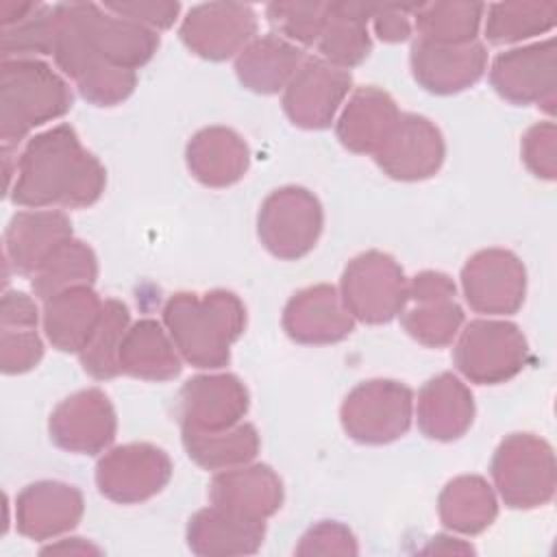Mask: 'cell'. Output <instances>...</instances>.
Masks as SVG:
<instances>
[{
    "instance_id": "6da1fadb",
    "label": "cell",
    "mask_w": 557,
    "mask_h": 557,
    "mask_svg": "<svg viewBox=\"0 0 557 557\" xmlns=\"http://www.w3.org/2000/svg\"><path fill=\"white\" fill-rule=\"evenodd\" d=\"M54 15L52 57L63 74L91 104L122 102L133 87V72L159 48L157 30L91 2L54 4Z\"/></svg>"
},
{
    "instance_id": "7a4b0ae2",
    "label": "cell",
    "mask_w": 557,
    "mask_h": 557,
    "mask_svg": "<svg viewBox=\"0 0 557 557\" xmlns=\"http://www.w3.org/2000/svg\"><path fill=\"white\" fill-rule=\"evenodd\" d=\"M104 185L102 163L83 148L70 124H59L26 141L7 194L13 205L28 209H83L102 196Z\"/></svg>"
},
{
    "instance_id": "3957f363",
    "label": "cell",
    "mask_w": 557,
    "mask_h": 557,
    "mask_svg": "<svg viewBox=\"0 0 557 557\" xmlns=\"http://www.w3.org/2000/svg\"><path fill=\"white\" fill-rule=\"evenodd\" d=\"M163 324L187 363L215 370L228 363L231 344L246 326V309L226 289L178 292L163 307Z\"/></svg>"
},
{
    "instance_id": "277c9868",
    "label": "cell",
    "mask_w": 557,
    "mask_h": 557,
    "mask_svg": "<svg viewBox=\"0 0 557 557\" xmlns=\"http://www.w3.org/2000/svg\"><path fill=\"white\" fill-rule=\"evenodd\" d=\"M72 109L67 83L39 59H7L0 65V139L17 144L37 126Z\"/></svg>"
},
{
    "instance_id": "5b68a950",
    "label": "cell",
    "mask_w": 557,
    "mask_h": 557,
    "mask_svg": "<svg viewBox=\"0 0 557 557\" xmlns=\"http://www.w3.org/2000/svg\"><path fill=\"white\" fill-rule=\"evenodd\" d=\"M492 476L507 507H542L555 494L553 448L533 433H513L496 448Z\"/></svg>"
},
{
    "instance_id": "8992f818",
    "label": "cell",
    "mask_w": 557,
    "mask_h": 557,
    "mask_svg": "<svg viewBox=\"0 0 557 557\" xmlns=\"http://www.w3.org/2000/svg\"><path fill=\"white\" fill-rule=\"evenodd\" d=\"M527 339L513 322L472 320L455 346L457 370L479 385H496L516 376L527 363Z\"/></svg>"
},
{
    "instance_id": "52a82bcc",
    "label": "cell",
    "mask_w": 557,
    "mask_h": 557,
    "mask_svg": "<svg viewBox=\"0 0 557 557\" xmlns=\"http://www.w3.org/2000/svg\"><path fill=\"white\" fill-rule=\"evenodd\" d=\"M339 296L352 318L381 324L405 309L407 281L403 268L389 255L368 250L346 265Z\"/></svg>"
},
{
    "instance_id": "ba28073f",
    "label": "cell",
    "mask_w": 557,
    "mask_h": 557,
    "mask_svg": "<svg viewBox=\"0 0 557 557\" xmlns=\"http://www.w3.org/2000/svg\"><path fill=\"white\" fill-rule=\"evenodd\" d=\"M344 431L361 444H387L407 433L413 394L405 383L372 379L359 383L342 405Z\"/></svg>"
},
{
    "instance_id": "9c48e42d",
    "label": "cell",
    "mask_w": 557,
    "mask_h": 557,
    "mask_svg": "<svg viewBox=\"0 0 557 557\" xmlns=\"http://www.w3.org/2000/svg\"><path fill=\"white\" fill-rule=\"evenodd\" d=\"M324 215L318 198L305 187H281L272 191L257 218L261 244L278 259H300L318 242Z\"/></svg>"
},
{
    "instance_id": "30bf717a",
    "label": "cell",
    "mask_w": 557,
    "mask_h": 557,
    "mask_svg": "<svg viewBox=\"0 0 557 557\" xmlns=\"http://www.w3.org/2000/svg\"><path fill=\"white\" fill-rule=\"evenodd\" d=\"M172 476L170 457L152 444H124L109 450L96 466L102 496L120 505H135L159 494Z\"/></svg>"
},
{
    "instance_id": "8fae6325",
    "label": "cell",
    "mask_w": 557,
    "mask_h": 557,
    "mask_svg": "<svg viewBox=\"0 0 557 557\" xmlns=\"http://www.w3.org/2000/svg\"><path fill=\"white\" fill-rule=\"evenodd\" d=\"M490 83L498 96L513 104L537 102L553 113L557 87L555 39L498 54L492 63Z\"/></svg>"
},
{
    "instance_id": "7c38bea8",
    "label": "cell",
    "mask_w": 557,
    "mask_h": 557,
    "mask_svg": "<svg viewBox=\"0 0 557 557\" xmlns=\"http://www.w3.org/2000/svg\"><path fill=\"white\" fill-rule=\"evenodd\" d=\"M350 85L348 70L324 59H305L285 85L283 109L296 126L326 128L348 96Z\"/></svg>"
},
{
    "instance_id": "4fadbf2b",
    "label": "cell",
    "mask_w": 557,
    "mask_h": 557,
    "mask_svg": "<svg viewBox=\"0 0 557 557\" xmlns=\"http://www.w3.org/2000/svg\"><path fill=\"white\" fill-rule=\"evenodd\" d=\"M257 35V17L248 4L209 2L189 9L181 24L183 44L202 59L222 61L239 54Z\"/></svg>"
},
{
    "instance_id": "5bb4252c",
    "label": "cell",
    "mask_w": 557,
    "mask_h": 557,
    "mask_svg": "<svg viewBox=\"0 0 557 557\" xmlns=\"http://www.w3.org/2000/svg\"><path fill=\"white\" fill-rule=\"evenodd\" d=\"M376 165L396 181H422L444 161V139L437 126L416 113H400L374 152Z\"/></svg>"
},
{
    "instance_id": "9a60e30c",
    "label": "cell",
    "mask_w": 557,
    "mask_h": 557,
    "mask_svg": "<svg viewBox=\"0 0 557 557\" xmlns=\"http://www.w3.org/2000/svg\"><path fill=\"white\" fill-rule=\"evenodd\" d=\"M524 268L520 259L500 248L481 250L461 270L468 305L479 313H513L524 300Z\"/></svg>"
},
{
    "instance_id": "2e32d148",
    "label": "cell",
    "mask_w": 557,
    "mask_h": 557,
    "mask_svg": "<svg viewBox=\"0 0 557 557\" xmlns=\"http://www.w3.org/2000/svg\"><path fill=\"white\" fill-rule=\"evenodd\" d=\"M115 429L113 405L96 387L67 396L50 413V440L78 455L102 453L113 442Z\"/></svg>"
},
{
    "instance_id": "e0dca14e",
    "label": "cell",
    "mask_w": 557,
    "mask_h": 557,
    "mask_svg": "<svg viewBox=\"0 0 557 557\" xmlns=\"http://www.w3.org/2000/svg\"><path fill=\"white\" fill-rule=\"evenodd\" d=\"M248 411V392L235 374H202L189 379L178 394L181 429L224 431Z\"/></svg>"
},
{
    "instance_id": "ac0fdd59",
    "label": "cell",
    "mask_w": 557,
    "mask_h": 557,
    "mask_svg": "<svg viewBox=\"0 0 557 557\" xmlns=\"http://www.w3.org/2000/svg\"><path fill=\"white\" fill-rule=\"evenodd\" d=\"M211 505L244 520L265 522L283 503V483L270 466L220 470L209 487Z\"/></svg>"
},
{
    "instance_id": "d6986e66",
    "label": "cell",
    "mask_w": 557,
    "mask_h": 557,
    "mask_svg": "<svg viewBox=\"0 0 557 557\" xmlns=\"http://www.w3.org/2000/svg\"><path fill=\"white\" fill-rule=\"evenodd\" d=\"M83 494L61 481H37L15 498V527L22 535L44 542L72 531L83 518Z\"/></svg>"
},
{
    "instance_id": "ffe728a7",
    "label": "cell",
    "mask_w": 557,
    "mask_h": 557,
    "mask_svg": "<svg viewBox=\"0 0 557 557\" xmlns=\"http://www.w3.org/2000/svg\"><path fill=\"white\" fill-rule=\"evenodd\" d=\"M355 318L333 285L296 292L283 311V329L298 344H335L352 333Z\"/></svg>"
},
{
    "instance_id": "44dd1931",
    "label": "cell",
    "mask_w": 557,
    "mask_h": 557,
    "mask_svg": "<svg viewBox=\"0 0 557 557\" xmlns=\"http://www.w3.org/2000/svg\"><path fill=\"white\" fill-rule=\"evenodd\" d=\"M485 65L487 52L479 41L446 46L418 39L411 48L413 76L431 94H457L474 85Z\"/></svg>"
},
{
    "instance_id": "7402d4cb",
    "label": "cell",
    "mask_w": 557,
    "mask_h": 557,
    "mask_svg": "<svg viewBox=\"0 0 557 557\" xmlns=\"http://www.w3.org/2000/svg\"><path fill=\"white\" fill-rule=\"evenodd\" d=\"M67 237H72V222L63 211H17L4 231V257L20 274L33 276Z\"/></svg>"
},
{
    "instance_id": "603a6c76",
    "label": "cell",
    "mask_w": 557,
    "mask_h": 557,
    "mask_svg": "<svg viewBox=\"0 0 557 557\" xmlns=\"http://www.w3.org/2000/svg\"><path fill=\"white\" fill-rule=\"evenodd\" d=\"M418 426L431 440L461 437L474 418L470 389L450 372H442L426 381L418 394Z\"/></svg>"
},
{
    "instance_id": "cb8c5ba5",
    "label": "cell",
    "mask_w": 557,
    "mask_h": 557,
    "mask_svg": "<svg viewBox=\"0 0 557 557\" xmlns=\"http://www.w3.org/2000/svg\"><path fill=\"white\" fill-rule=\"evenodd\" d=\"M187 168L207 187L237 183L250 161L246 141L231 128L209 126L198 131L187 144Z\"/></svg>"
},
{
    "instance_id": "d4e9b609",
    "label": "cell",
    "mask_w": 557,
    "mask_h": 557,
    "mask_svg": "<svg viewBox=\"0 0 557 557\" xmlns=\"http://www.w3.org/2000/svg\"><path fill=\"white\" fill-rule=\"evenodd\" d=\"M104 302L91 285H76L44 300V331L63 352H81L100 322Z\"/></svg>"
},
{
    "instance_id": "484cf974",
    "label": "cell",
    "mask_w": 557,
    "mask_h": 557,
    "mask_svg": "<svg viewBox=\"0 0 557 557\" xmlns=\"http://www.w3.org/2000/svg\"><path fill=\"white\" fill-rule=\"evenodd\" d=\"M398 115L400 111L389 94L376 87H359L346 102L335 131L348 150L374 154Z\"/></svg>"
},
{
    "instance_id": "4316f807",
    "label": "cell",
    "mask_w": 557,
    "mask_h": 557,
    "mask_svg": "<svg viewBox=\"0 0 557 557\" xmlns=\"http://www.w3.org/2000/svg\"><path fill=\"white\" fill-rule=\"evenodd\" d=\"M263 535L265 522L244 520L213 505L196 511L187 524V546L202 557L257 553Z\"/></svg>"
},
{
    "instance_id": "83f0119b",
    "label": "cell",
    "mask_w": 557,
    "mask_h": 557,
    "mask_svg": "<svg viewBox=\"0 0 557 557\" xmlns=\"http://www.w3.org/2000/svg\"><path fill=\"white\" fill-rule=\"evenodd\" d=\"M374 9L376 4L361 2L326 4L324 26L315 41L320 54L342 70L359 65L372 50L366 24L374 15Z\"/></svg>"
},
{
    "instance_id": "f1b7e54d",
    "label": "cell",
    "mask_w": 557,
    "mask_h": 557,
    "mask_svg": "<svg viewBox=\"0 0 557 557\" xmlns=\"http://www.w3.org/2000/svg\"><path fill=\"white\" fill-rule=\"evenodd\" d=\"M305 52L283 37L270 33L252 39L235 61V72L244 87L257 94H276L302 65Z\"/></svg>"
},
{
    "instance_id": "f546056e",
    "label": "cell",
    "mask_w": 557,
    "mask_h": 557,
    "mask_svg": "<svg viewBox=\"0 0 557 557\" xmlns=\"http://www.w3.org/2000/svg\"><path fill=\"white\" fill-rule=\"evenodd\" d=\"M172 337L165 335L157 320L135 322L120 346V370L148 381H168L178 376L181 359Z\"/></svg>"
},
{
    "instance_id": "4dcf8cb0",
    "label": "cell",
    "mask_w": 557,
    "mask_h": 557,
    "mask_svg": "<svg viewBox=\"0 0 557 557\" xmlns=\"http://www.w3.org/2000/svg\"><path fill=\"white\" fill-rule=\"evenodd\" d=\"M437 511L446 529L476 535L496 520L498 505L485 479L463 474L446 483L437 500Z\"/></svg>"
},
{
    "instance_id": "1f68e13d",
    "label": "cell",
    "mask_w": 557,
    "mask_h": 557,
    "mask_svg": "<svg viewBox=\"0 0 557 557\" xmlns=\"http://www.w3.org/2000/svg\"><path fill=\"white\" fill-rule=\"evenodd\" d=\"M183 446L200 468L226 470L244 466L259 453V435L250 422H239L224 431L202 433L183 429Z\"/></svg>"
},
{
    "instance_id": "d6a6232c",
    "label": "cell",
    "mask_w": 557,
    "mask_h": 557,
    "mask_svg": "<svg viewBox=\"0 0 557 557\" xmlns=\"http://www.w3.org/2000/svg\"><path fill=\"white\" fill-rule=\"evenodd\" d=\"M96 276H98V261L94 250L87 244L74 237H67L37 268L30 285L39 300H48L50 296L63 289H70L76 285H91Z\"/></svg>"
},
{
    "instance_id": "836d02e7",
    "label": "cell",
    "mask_w": 557,
    "mask_h": 557,
    "mask_svg": "<svg viewBox=\"0 0 557 557\" xmlns=\"http://www.w3.org/2000/svg\"><path fill=\"white\" fill-rule=\"evenodd\" d=\"M483 11L485 4L479 2H431L413 9L420 39L446 46L476 41Z\"/></svg>"
},
{
    "instance_id": "e575fe53",
    "label": "cell",
    "mask_w": 557,
    "mask_h": 557,
    "mask_svg": "<svg viewBox=\"0 0 557 557\" xmlns=\"http://www.w3.org/2000/svg\"><path fill=\"white\" fill-rule=\"evenodd\" d=\"M128 331V309L124 302L109 298L104 300V309L98 326L94 329L89 342L78 352L81 363L87 374L98 381H107L117 376L120 370V346Z\"/></svg>"
},
{
    "instance_id": "d590c367",
    "label": "cell",
    "mask_w": 557,
    "mask_h": 557,
    "mask_svg": "<svg viewBox=\"0 0 557 557\" xmlns=\"http://www.w3.org/2000/svg\"><path fill=\"white\" fill-rule=\"evenodd\" d=\"M555 24V4L500 2L487 7L485 37L492 44H511L537 33L550 30Z\"/></svg>"
},
{
    "instance_id": "8d00e7d4",
    "label": "cell",
    "mask_w": 557,
    "mask_h": 557,
    "mask_svg": "<svg viewBox=\"0 0 557 557\" xmlns=\"http://www.w3.org/2000/svg\"><path fill=\"white\" fill-rule=\"evenodd\" d=\"M413 302V309L400 311L405 331L424 346L437 348L450 344L463 322V311L455 302V296L418 298Z\"/></svg>"
},
{
    "instance_id": "74e56055",
    "label": "cell",
    "mask_w": 557,
    "mask_h": 557,
    "mask_svg": "<svg viewBox=\"0 0 557 557\" xmlns=\"http://www.w3.org/2000/svg\"><path fill=\"white\" fill-rule=\"evenodd\" d=\"M54 30H57L54 4L48 7L37 2V7L22 22L2 28V35H0L2 61L33 59L35 54H52Z\"/></svg>"
},
{
    "instance_id": "f35d334b",
    "label": "cell",
    "mask_w": 557,
    "mask_h": 557,
    "mask_svg": "<svg viewBox=\"0 0 557 557\" xmlns=\"http://www.w3.org/2000/svg\"><path fill=\"white\" fill-rule=\"evenodd\" d=\"M268 22L285 37L311 46L324 26L326 4L322 2H272L265 9Z\"/></svg>"
},
{
    "instance_id": "ab89813d",
    "label": "cell",
    "mask_w": 557,
    "mask_h": 557,
    "mask_svg": "<svg viewBox=\"0 0 557 557\" xmlns=\"http://www.w3.org/2000/svg\"><path fill=\"white\" fill-rule=\"evenodd\" d=\"M44 344L37 329L0 326V368L4 374H22L39 363Z\"/></svg>"
},
{
    "instance_id": "60d3db41",
    "label": "cell",
    "mask_w": 557,
    "mask_h": 557,
    "mask_svg": "<svg viewBox=\"0 0 557 557\" xmlns=\"http://www.w3.org/2000/svg\"><path fill=\"white\" fill-rule=\"evenodd\" d=\"M352 531L339 522L322 520L311 527L296 546V555H357Z\"/></svg>"
},
{
    "instance_id": "b9f144b4",
    "label": "cell",
    "mask_w": 557,
    "mask_h": 557,
    "mask_svg": "<svg viewBox=\"0 0 557 557\" xmlns=\"http://www.w3.org/2000/svg\"><path fill=\"white\" fill-rule=\"evenodd\" d=\"M522 159L535 176L555 178L557 157H555V124L542 122L527 131L522 139Z\"/></svg>"
},
{
    "instance_id": "7bdbcfd3",
    "label": "cell",
    "mask_w": 557,
    "mask_h": 557,
    "mask_svg": "<svg viewBox=\"0 0 557 557\" xmlns=\"http://www.w3.org/2000/svg\"><path fill=\"white\" fill-rule=\"evenodd\" d=\"M104 9L148 28H170L181 11L178 2H104Z\"/></svg>"
},
{
    "instance_id": "ee69618b",
    "label": "cell",
    "mask_w": 557,
    "mask_h": 557,
    "mask_svg": "<svg viewBox=\"0 0 557 557\" xmlns=\"http://www.w3.org/2000/svg\"><path fill=\"white\" fill-rule=\"evenodd\" d=\"M416 4L405 7V4H376L374 9V30L381 41L396 44L405 41L411 35V22H409V11H413Z\"/></svg>"
},
{
    "instance_id": "f6af8a7d",
    "label": "cell",
    "mask_w": 557,
    "mask_h": 557,
    "mask_svg": "<svg viewBox=\"0 0 557 557\" xmlns=\"http://www.w3.org/2000/svg\"><path fill=\"white\" fill-rule=\"evenodd\" d=\"M39 311L35 300L24 292H4L0 307V326L37 329Z\"/></svg>"
},
{
    "instance_id": "bcb514c9",
    "label": "cell",
    "mask_w": 557,
    "mask_h": 557,
    "mask_svg": "<svg viewBox=\"0 0 557 557\" xmlns=\"http://www.w3.org/2000/svg\"><path fill=\"white\" fill-rule=\"evenodd\" d=\"M52 553H70V555H100L102 550L89 542H85L83 537H70V540H61L59 544H50L46 548H41V555H52Z\"/></svg>"
}]
</instances>
